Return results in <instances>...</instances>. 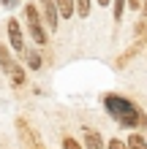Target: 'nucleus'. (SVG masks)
I'll return each mask as SVG.
<instances>
[{
    "label": "nucleus",
    "instance_id": "obj_11",
    "mask_svg": "<svg viewBox=\"0 0 147 149\" xmlns=\"http://www.w3.org/2000/svg\"><path fill=\"white\" fill-rule=\"evenodd\" d=\"M74 3H76V14L84 19V16L90 14V0H74Z\"/></svg>",
    "mask_w": 147,
    "mask_h": 149
},
{
    "label": "nucleus",
    "instance_id": "obj_6",
    "mask_svg": "<svg viewBox=\"0 0 147 149\" xmlns=\"http://www.w3.org/2000/svg\"><path fill=\"white\" fill-rule=\"evenodd\" d=\"M57 8V16H71L74 14V0H52Z\"/></svg>",
    "mask_w": 147,
    "mask_h": 149
},
{
    "label": "nucleus",
    "instance_id": "obj_8",
    "mask_svg": "<svg viewBox=\"0 0 147 149\" xmlns=\"http://www.w3.org/2000/svg\"><path fill=\"white\" fill-rule=\"evenodd\" d=\"M11 65H14V60H11V54H8V46L0 43V68L8 73V71H11Z\"/></svg>",
    "mask_w": 147,
    "mask_h": 149
},
{
    "label": "nucleus",
    "instance_id": "obj_7",
    "mask_svg": "<svg viewBox=\"0 0 147 149\" xmlns=\"http://www.w3.org/2000/svg\"><path fill=\"white\" fill-rule=\"evenodd\" d=\"M8 76H11V81H14V87H22L25 84V71H22V68L19 65H11V71H8Z\"/></svg>",
    "mask_w": 147,
    "mask_h": 149
},
{
    "label": "nucleus",
    "instance_id": "obj_16",
    "mask_svg": "<svg viewBox=\"0 0 147 149\" xmlns=\"http://www.w3.org/2000/svg\"><path fill=\"white\" fill-rule=\"evenodd\" d=\"M16 0H0V6H14Z\"/></svg>",
    "mask_w": 147,
    "mask_h": 149
},
{
    "label": "nucleus",
    "instance_id": "obj_2",
    "mask_svg": "<svg viewBox=\"0 0 147 149\" xmlns=\"http://www.w3.org/2000/svg\"><path fill=\"white\" fill-rule=\"evenodd\" d=\"M25 19H27V33L33 36V41H36V43H46V33H44V27H41L38 8L33 6V3L25 6Z\"/></svg>",
    "mask_w": 147,
    "mask_h": 149
},
{
    "label": "nucleus",
    "instance_id": "obj_4",
    "mask_svg": "<svg viewBox=\"0 0 147 149\" xmlns=\"http://www.w3.org/2000/svg\"><path fill=\"white\" fill-rule=\"evenodd\" d=\"M41 11H44L46 24L52 30H57V8H55V3H52V0H44V3H41Z\"/></svg>",
    "mask_w": 147,
    "mask_h": 149
},
{
    "label": "nucleus",
    "instance_id": "obj_14",
    "mask_svg": "<svg viewBox=\"0 0 147 149\" xmlns=\"http://www.w3.org/2000/svg\"><path fill=\"white\" fill-rule=\"evenodd\" d=\"M106 149H128V146H125V141H120V138H112L106 144Z\"/></svg>",
    "mask_w": 147,
    "mask_h": 149
},
{
    "label": "nucleus",
    "instance_id": "obj_19",
    "mask_svg": "<svg viewBox=\"0 0 147 149\" xmlns=\"http://www.w3.org/2000/svg\"><path fill=\"white\" fill-rule=\"evenodd\" d=\"M33 149H41V146H33Z\"/></svg>",
    "mask_w": 147,
    "mask_h": 149
},
{
    "label": "nucleus",
    "instance_id": "obj_13",
    "mask_svg": "<svg viewBox=\"0 0 147 149\" xmlns=\"http://www.w3.org/2000/svg\"><path fill=\"white\" fill-rule=\"evenodd\" d=\"M63 149H82V144L76 141V138L68 136V138H63Z\"/></svg>",
    "mask_w": 147,
    "mask_h": 149
},
{
    "label": "nucleus",
    "instance_id": "obj_1",
    "mask_svg": "<svg viewBox=\"0 0 147 149\" xmlns=\"http://www.w3.org/2000/svg\"><path fill=\"white\" fill-rule=\"evenodd\" d=\"M103 106H106V111L123 127H147L144 111H139L128 98H123V95H106V98H103Z\"/></svg>",
    "mask_w": 147,
    "mask_h": 149
},
{
    "label": "nucleus",
    "instance_id": "obj_12",
    "mask_svg": "<svg viewBox=\"0 0 147 149\" xmlns=\"http://www.w3.org/2000/svg\"><path fill=\"white\" fill-rule=\"evenodd\" d=\"M112 3H115V19L120 22V19H123V8H125V0H112Z\"/></svg>",
    "mask_w": 147,
    "mask_h": 149
},
{
    "label": "nucleus",
    "instance_id": "obj_17",
    "mask_svg": "<svg viewBox=\"0 0 147 149\" xmlns=\"http://www.w3.org/2000/svg\"><path fill=\"white\" fill-rule=\"evenodd\" d=\"M142 14L147 16V0H142Z\"/></svg>",
    "mask_w": 147,
    "mask_h": 149
},
{
    "label": "nucleus",
    "instance_id": "obj_5",
    "mask_svg": "<svg viewBox=\"0 0 147 149\" xmlns=\"http://www.w3.org/2000/svg\"><path fill=\"white\" fill-rule=\"evenodd\" d=\"M82 149H106V144H103L101 133H96V130H84V146Z\"/></svg>",
    "mask_w": 147,
    "mask_h": 149
},
{
    "label": "nucleus",
    "instance_id": "obj_18",
    "mask_svg": "<svg viewBox=\"0 0 147 149\" xmlns=\"http://www.w3.org/2000/svg\"><path fill=\"white\" fill-rule=\"evenodd\" d=\"M112 3V0H98V6H109Z\"/></svg>",
    "mask_w": 147,
    "mask_h": 149
},
{
    "label": "nucleus",
    "instance_id": "obj_9",
    "mask_svg": "<svg viewBox=\"0 0 147 149\" xmlns=\"http://www.w3.org/2000/svg\"><path fill=\"white\" fill-rule=\"evenodd\" d=\"M128 149H147V141L142 138V133H131V138L125 141Z\"/></svg>",
    "mask_w": 147,
    "mask_h": 149
},
{
    "label": "nucleus",
    "instance_id": "obj_3",
    "mask_svg": "<svg viewBox=\"0 0 147 149\" xmlns=\"http://www.w3.org/2000/svg\"><path fill=\"white\" fill-rule=\"evenodd\" d=\"M8 38H11V49L16 52H22L25 49V41H22V27H19V22L11 19L8 22Z\"/></svg>",
    "mask_w": 147,
    "mask_h": 149
},
{
    "label": "nucleus",
    "instance_id": "obj_10",
    "mask_svg": "<svg viewBox=\"0 0 147 149\" xmlns=\"http://www.w3.org/2000/svg\"><path fill=\"white\" fill-rule=\"evenodd\" d=\"M25 60H27V68H33V71H38V68H41V57L36 54V52H27Z\"/></svg>",
    "mask_w": 147,
    "mask_h": 149
},
{
    "label": "nucleus",
    "instance_id": "obj_15",
    "mask_svg": "<svg viewBox=\"0 0 147 149\" xmlns=\"http://www.w3.org/2000/svg\"><path fill=\"white\" fill-rule=\"evenodd\" d=\"M128 3H131V8H136V11L142 8V0H128Z\"/></svg>",
    "mask_w": 147,
    "mask_h": 149
}]
</instances>
